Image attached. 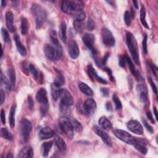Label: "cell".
<instances>
[{"label": "cell", "instance_id": "cell-1", "mask_svg": "<svg viewBox=\"0 0 158 158\" xmlns=\"http://www.w3.org/2000/svg\"><path fill=\"white\" fill-rule=\"evenodd\" d=\"M126 43L134 62L139 65L140 61L137 42L133 35L129 31L127 32L126 34Z\"/></svg>", "mask_w": 158, "mask_h": 158}, {"label": "cell", "instance_id": "cell-2", "mask_svg": "<svg viewBox=\"0 0 158 158\" xmlns=\"http://www.w3.org/2000/svg\"><path fill=\"white\" fill-rule=\"evenodd\" d=\"M84 4L81 1H63L61 4L62 12L66 14H71L73 12H79L83 10Z\"/></svg>", "mask_w": 158, "mask_h": 158}, {"label": "cell", "instance_id": "cell-3", "mask_svg": "<svg viewBox=\"0 0 158 158\" xmlns=\"http://www.w3.org/2000/svg\"><path fill=\"white\" fill-rule=\"evenodd\" d=\"M31 11L36 18V28H40L46 19V12L44 9L38 4H33L31 7Z\"/></svg>", "mask_w": 158, "mask_h": 158}, {"label": "cell", "instance_id": "cell-4", "mask_svg": "<svg viewBox=\"0 0 158 158\" xmlns=\"http://www.w3.org/2000/svg\"><path fill=\"white\" fill-rule=\"evenodd\" d=\"M59 122L61 130L64 132L69 139H72L73 137L74 129L69 118L66 117H60L59 119Z\"/></svg>", "mask_w": 158, "mask_h": 158}, {"label": "cell", "instance_id": "cell-5", "mask_svg": "<svg viewBox=\"0 0 158 158\" xmlns=\"http://www.w3.org/2000/svg\"><path fill=\"white\" fill-rule=\"evenodd\" d=\"M83 42L85 44V46L87 47V48L91 52L92 55L93 56V59L96 61V64H98V62L99 60H98L97 57V51L93 47V44L95 41V37L93 34L90 33H86L83 37Z\"/></svg>", "mask_w": 158, "mask_h": 158}, {"label": "cell", "instance_id": "cell-6", "mask_svg": "<svg viewBox=\"0 0 158 158\" xmlns=\"http://www.w3.org/2000/svg\"><path fill=\"white\" fill-rule=\"evenodd\" d=\"M31 130V123L27 118L22 119L20 122V132L23 141L26 142L28 141Z\"/></svg>", "mask_w": 158, "mask_h": 158}, {"label": "cell", "instance_id": "cell-7", "mask_svg": "<svg viewBox=\"0 0 158 158\" xmlns=\"http://www.w3.org/2000/svg\"><path fill=\"white\" fill-rule=\"evenodd\" d=\"M44 52L46 57L52 61H56L62 57V54L59 53L54 46L49 44L44 45Z\"/></svg>", "mask_w": 158, "mask_h": 158}, {"label": "cell", "instance_id": "cell-8", "mask_svg": "<svg viewBox=\"0 0 158 158\" xmlns=\"http://www.w3.org/2000/svg\"><path fill=\"white\" fill-rule=\"evenodd\" d=\"M102 41L107 47H112L115 45V41L112 32L107 28H102L101 31Z\"/></svg>", "mask_w": 158, "mask_h": 158}, {"label": "cell", "instance_id": "cell-9", "mask_svg": "<svg viewBox=\"0 0 158 158\" xmlns=\"http://www.w3.org/2000/svg\"><path fill=\"white\" fill-rule=\"evenodd\" d=\"M113 133L117 138L124 143L128 144H133L134 143L135 138L128 132L120 129H115L113 130Z\"/></svg>", "mask_w": 158, "mask_h": 158}, {"label": "cell", "instance_id": "cell-10", "mask_svg": "<svg viewBox=\"0 0 158 158\" xmlns=\"http://www.w3.org/2000/svg\"><path fill=\"white\" fill-rule=\"evenodd\" d=\"M60 104L68 107L73 105V99L70 93L65 88H61L60 96Z\"/></svg>", "mask_w": 158, "mask_h": 158}, {"label": "cell", "instance_id": "cell-11", "mask_svg": "<svg viewBox=\"0 0 158 158\" xmlns=\"http://www.w3.org/2000/svg\"><path fill=\"white\" fill-rule=\"evenodd\" d=\"M127 128L133 133L137 135H142L143 133V128L141 123L136 120H131L127 124Z\"/></svg>", "mask_w": 158, "mask_h": 158}, {"label": "cell", "instance_id": "cell-12", "mask_svg": "<svg viewBox=\"0 0 158 158\" xmlns=\"http://www.w3.org/2000/svg\"><path fill=\"white\" fill-rule=\"evenodd\" d=\"M93 130L96 134L101 138L104 143H105L108 146H112V141L107 133H106L103 130L96 125L93 127Z\"/></svg>", "mask_w": 158, "mask_h": 158}, {"label": "cell", "instance_id": "cell-13", "mask_svg": "<svg viewBox=\"0 0 158 158\" xmlns=\"http://www.w3.org/2000/svg\"><path fill=\"white\" fill-rule=\"evenodd\" d=\"M83 109L85 114L88 115H92L94 113L96 109V101L91 98L88 99L85 102L83 106Z\"/></svg>", "mask_w": 158, "mask_h": 158}, {"label": "cell", "instance_id": "cell-14", "mask_svg": "<svg viewBox=\"0 0 158 158\" xmlns=\"http://www.w3.org/2000/svg\"><path fill=\"white\" fill-rule=\"evenodd\" d=\"M68 52L72 59H76L80 54L79 48L75 41H70L68 44Z\"/></svg>", "mask_w": 158, "mask_h": 158}, {"label": "cell", "instance_id": "cell-15", "mask_svg": "<svg viewBox=\"0 0 158 158\" xmlns=\"http://www.w3.org/2000/svg\"><path fill=\"white\" fill-rule=\"evenodd\" d=\"M133 145L141 154H146L147 153L148 149L146 148V142L144 139H142L140 138H135V141Z\"/></svg>", "mask_w": 158, "mask_h": 158}, {"label": "cell", "instance_id": "cell-16", "mask_svg": "<svg viewBox=\"0 0 158 158\" xmlns=\"http://www.w3.org/2000/svg\"><path fill=\"white\" fill-rule=\"evenodd\" d=\"M29 71L31 72L32 73V75L34 78V79L40 84H41L43 83L44 78H43V73L40 71L38 70L33 64H29Z\"/></svg>", "mask_w": 158, "mask_h": 158}, {"label": "cell", "instance_id": "cell-17", "mask_svg": "<svg viewBox=\"0 0 158 158\" xmlns=\"http://www.w3.org/2000/svg\"><path fill=\"white\" fill-rule=\"evenodd\" d=\"M36 99L37 101L41 103V104L48 103V94H47L46 90L43 88L39 89L36 93Z\"/></svg>", "mask_w": 158, "mask_h": 158}, {"label": "cell", "instance_id": "cell-18", "mask_svg": "<svg viewBox=\"0 0 158 158\" xmlns=\"http://www.w3.org/2000/svg\"><path fill=\"white\" fill-rule=\"evenodd\" d=\"M87 70H88V75L92 79L96 80L100 83H104V84L107 83V81L98 75L96 71L94 70V69L93 68V67L91 65H89L88 66Z\"/></svg>", "mask_w": 158, "mask_h": 158}, {"label": "cell", "instance_id": "cell-19", "mask_svg": "<svg viewBox=\"0 0 158 158\" xmlns=\"http://www.w3.org/2000/svg\"><path fill=\"white\" fill-rule=\"evenodd\" d=\"M54 135V132L50 128L44 127L40 130L38 137L40 140H44L52 138Z\"/></svg>", "mask_w": 158, "mask_h": 158}, {"label": "cell", "instance_id": "cell-20", "mask_svg": "<svg viewBox=\"0 0 158 158\" xmlns=\"http://www.w3.org/2000/svg\"><path fill=\"white\" fill-rule=\"evenodd\" d=\"M50 40L53 46H54L56 48V49L59 51V53L62 54V47L57 39V33L54 30H52L50 33Z\"/></svg>", "mask_w": 158, "mask_h": 158}, {"label": "cell", "instance_id": "cell-21", "mask_svg": "<svg viewBox=\"0 0 158 158\" xmlns=\"http://www.w3.org/2000/svg\"><path fill=\"white\" fill-rule=\"evenodd\" d=\"M14 39L15 42V45L17 49L18 52L22 56H25L27 55V50L25 46L23 45L22 42L20 40V38L18 35L15 34L14 36Z\"/></svg>", "mask_w": 158, "mask_h": 158}, {"label": "cell", "instance_id": "cell-22", "mask_svg": "<svg viewBox=\"0 0 158 158\" xmlns=\"http://www.w3.org/2000/svg\"><path fill=\"white\" fill-rule=\"evenodd\" d=\"M54 142L59 150L63 154H65L67 150V145L63 139L59 136L54 135Z\"/></svg>", "mask_w": 158, "mask_h": 158}, {"label": "cell", "instance_id": "cell-23", "mask_svg": "<svg viewBox=\"0 0 158 158\" xmlns=\"http://www.w3.org/2000/svg\"><path fill=\"white\" fill-rule=\"evenodd\" d=\"M33 156V149L30 146H25L22 148L20 151L19 152L17 157H27V158H31Z\"/></svg>", "mask_w": 158, "mask_h": 158}, {"label": "cell", "instance_id": "cell-24", "mask_svg": "<svg viewBox=\"0 0 158 158\" xmlns=\"http://www.w3.org/2000/svg\"><path fill=\"white\" fill-rule=\"evenodd\" d=\"M0 81H1V89H2L4 91H6V92H9L11 89V85L9 80L7 78V77L4 76L2 73H1Z\"/></svg>", "mask_w": 158, "mask_h": 158}, {"label": "cell", "instance_id": "cell-25", "mask_svg": "<svg viewBox=\"0 0 158 158\" xmlns=\"http://www.w3.org/2000/svg\"><path fill=\"white\" fill-rule=\"evenodd\" d=\"M13 14L11 11H8L6 14V23L8 30L10 31H14L15 27L13 25Z\"/></svg>", "mask_w": 158, "mask_h": 158}, {"label": "cell", "instance_id": "cell-26", "mask_svg": "<svg viewBox=\"0 0 158 158\" xmlns=\"http://www.w3.org/2000/svg\"><path fill=\"white\" fill-rule=\"evenodd\" d=\"M61 88H60V86L57 85L56 83L53 82L51 85V96L52 97V99L55 101L57 100L60 96V93Z\"/></svg>", "mask_w": 158, "mask_h": 158}, {"label": "cell", "instance_id": "cell-27", "mask_svg": "<svg viewBox=\"0 0 158 158\" xmlns=\"http://www.w3.org/2000/svg\"><path fill=\"white\" fill-rule=\"evenodd\" d=\"M137 90L139 91V99L141 102H145L148 100V92L146 87L143 85H138L137 86Z\"/></svg>", "mask_w": 158, "mask_h": 158}, {"label": "cell", "instance_id": "cell-28", "mask_svg": "<svg viewBox=\"0 0 158 158\" xmlns=\"http://www.w3.org/2000/svg\"><path fill=\"white\" fill-rule=\"evenodd\" d=\"M98 123L100 127L104 130H110L112 127L111 122L105 116L101 117L99 119Z\"/></svg>", "mask_w": 158, "mask_h": 158}, {"label": "cell", "instance_id": "cell-29", "mask_svg": "<svg viewBox=\"0 0 158 158\" xmlns=\"http://www.w3.org/2000/svg\"><path fill=\"white\" fill-rule=\"evenodd\" d=\"M78 87L80 89V91L84 93L85 95L88 96H92L93 95V91L92 89L87 85L86 83L81 82L78 84Z\"/></svg>", "mask_w": 158, "mask_h": 158}, {"label": "cell", "instance_id": "cell-30", "mask_svg": "<svg viewBox=\"0 0 158 158\" xmlns=\"http://www.w3.org/2000/svg\"><path fill=\"white\" fill-rule=\"evenodd\" d=\"M59 35L64 43L67 42V25L65 22H62L59 27Z\"/></svg>", "mask_w": 158, "mask_h": 158}, {"label": "cell", "instance_id": "cell-31", "mask_svg": "<svg viewBox=\"0 0 158 158\" xmlns=\"http://www.w3.org/2000/svg\"><path fill=\"white\" fill-rule=\"evenodd\" d=\"M53 141H50L44 143L41 146V152L43 157H47L52 146Z\"/></svg>", "mask_w": 158, "mask_h": 158}, {"label": "cell", "instance_id": "cell-32", "mask_svg": "<svg viewBox=\"0 0 158 158\" xmlns=\"http://www.w3.org/2000/svg\"><path fill=\"white\" fill-rule=\"evenodd\" d=\"M16 110V106L14 105L12 106L10 113H9V125L11 128H14L15 125V114Z\"/></svg>", "mask_w": 158, "mask_h": 158}, {"label": "cell", "instance_id": "cell-33", "mask_svg": "<svg viewBox=\"0 0 158 158\" xmlns=\"http://www.w3.org/2000/svg\"><path fill=\"white\" fill-rule=\"evenodd\" d=\"M140 21L142 23V25L146 28L149 29V25L146 20V10H145V8L143 6H142L141 10H140Z\"/></svg>", "mask_w": 158, "mask_h": 158}, {"label": "cell", "instance_id": "cell-34", "mask_svg": "<svg viewBox=\"0 0 158 158\" xmlns=\"http://www.w3.org/2000/svg\"><path fill=\"white\" fill-rule=\"evenodd\" d=\"M1 136L9 141H12L13 139V136L10 132L6 128H1Z\"/></svg>", "mask_w": 158, "mask_h": 158}, {"label": "cell", "instance_id": "cell-35", "mask_svg": "<svg viewBox=\"0 0 158 158\" xmlns=\"http://www.w3.org/2000/svg\"><path fill=\"white\" fill-rule=\"evenodd\" d=\"M69 120L70 121L73 129L77 131H80L82 130V126L81 125V123L77 120H76L75 118L71 117V118H69Z\"/></svg>", "mask_w": 158, "mask_h": 158}, {"label": "cell", "instance_id": "cell-36", "mask_svg": "<svg viewBox=\"0 0 158 158\" xmlns=\"http://www.w3.org/2000/svg\"><path fill=\"white\" fill-rule=\"evenodd\" d=\"M28 30V22L26 18H22L21 20V32L23 35H26Z\"/></svg>", "mask_w": 158, "mask_h": 158}, {"label": "cell", "instance_id": "cell-37", "mask_svg": "<svg viewBox=\"0 0 158 158\" xmlns=\"http://www.w3.org/2000/svg\"><path fill=\"white\" fill-rule=\"evenodd\" d=\"M125 61H126V62H127V64H128V67H129V69H130V70L131 73L134 76H135L136 74L137 71L136 70L135 67V66H134V65H133V64L131 60L130 59V58L128 56H125Z\"/></svg>", "mask_w": 158, "mask_h": 158}, {"label": "cell", "instance_id": "cell-38", "mask_svg": "<svg viewBox=\"0 0 158 158\" xmlns=\"http://www.w3.org/2000/svg\"><path fill=\"white\" fill-rule=\"evenodd\" d=\"M73 27H74V28L75 29L76 31H77L78 32H81L85 27L84 23L83 22V21L74 20V21H73Z\"/></svg>", "mask_w": 158, "mask_h": 158}, {"label": "cell", "instance_id": "cell-39", "mask_svg": "<svg viewBox=\"0 0 158 158\" xmlns=\"http://www.w3.org/2000/svg\"><path fill=\"white\" fill-rule=\"evenodd\" d=\"M112 100H113V102L115 104V109L117 110H120L122 107V102H121L120 100L119 99V98H118V96L115 94H114L112 95Z\"/></svg>", "mask_w": 158, "mask_h": 158}, {"label": "cell", "instance_id": "cell-40", "mask_svg": "<svg viewBox=\"0 0 158 158\" xmlns=\"http://www.w3.org/2000/svg\"><path fill=\"white\" fill-rule=\"evenodd\" d=\"M7 74L9 75V77L10 78L12 85H15V81H16V77H15V71L14 70V69H9L7 71Z\"/></svg>", "mask_w": 158, "mask_h": 158}, {"label": "cell", "instance_id": "cell-41", "mask_svg": "<svg viewBox=\"0 0 158 158\" xmlns=\"http://www.w3.org/2000/svg\"><path fill=\"white\" fill-rule=\"evenodd\" d=\"M54 82L56 83L57 85H58L60 86L61 85H64V83H65V79H64V77L62 75V74L59 73L57 74V77H56V79H55Z\"/></svg>", "mask_w": 158, "mask_h": 158}, {"label": "cell", "instance_id": "cell-42", "mask_svg": "<svg viewBox=\"0 0 158 158\" xmlns=\"http://www.w3.org/2000/svg\"><path fill=\"white\" fill-rule=\"evenodd\" d=\"M85 17H86L85 12L84 11H83V10L79 11V12H77L75 13V14L74 15L75 20H77L83 21V20L85 19Z\"/></svg>", "mask_w": 158, "mask_h": 158}, {"label": "cell", "instance_id": "cell-43", "mask_svg": "<svg viewBox=\"0 0 158 158\" xmlns=\"http://www.w3.org/2000/svg\"><path fill=\"white\" fill-rule=\"evenodd\" d=\"M1 34H2V38L4 40V41L6 42V43H9L10 42V37H9L8 31L6 28H2Z\"/></svg>", "mask_w": 158, "mask_h": 158}, {"label": "cell", "instance_id": "cell-44", "mask_svg": "<svg viewBox=\"0 0 158 158\" xmlns=\"http://www.w3.org/2000/svg\"><path fill=\"white\" fill-rule=\"evenodd\" d=\"M131 14L130 12L128 10H126L124 14V21L127 26H130L131 24Z\"/></svg>", "mask_w": 158, "mask_h": 158}, {"label": "cell", "instance_id": "cell-45", "mask_svg": "<svg viewBox=\"0 0 158 158\" xmlns=\"http://www.w3.org/2000/svg\"><path fill=\"white\" fill-rule=\"evenodd\" d=\"M147 40H148V36L146 34L144 36V38H143V42H142V46H143V52L145 54H147V52H148V49H147Z\"/></svg>", "mask_w": 158, "mask_h": 158}, {"label": "cell", "instance_id": "cell-46", "mask_svg": "<svg viewBox=\"0 0 158 158\" xmlns=\"http://www.w3.org/2000/svg\"><path fill=\"white\" fill-rule=\"evenodd\" d=\"M48 108H49L48 103L42 104L41 107V114L42 116L46 115V114L48 110Z\"/></svg>", "mask_w": 158, "mask_h": 158}, {"label": "cell", "instance_id": "cell-47", "mask_svg": "<svg viewBox=\"0 0 158 158\" xmlns=\"http://www.w3.org/2000/svg\"><path fill=\"white\" fill-rule=\"evenodd\" d=\"M86 28L89 31H91V30H94V28H95V23H94V22L92 20H89L87 22Z\"/></svg>", "mask_w": 158, "mask_h": 158}, {"label": "cell", "instance_id": "cell-48", "mask_svg": "<svg viewBox=\"0 0 158 158\" xmlns=\"http://www.w3.org/2000/svg\"><path fill=\"white\" fill-rule=\"evenodd\" d=\"M142 122H143V124H144V127H146V128L149 131V132H151V133H152L153 131H154V130H153V128L148 123V122L145 120V119H144V118H143L142 119Z\"/></svg>", "mask_w": 158, "mask_h": 158}, {"label": "cell", "instance_id": "cell-49", "mask_svg": "<svg viewBox=\"0 0 158 158\" xmlns=\"http://www.w3.org/2000/svg\"><path fill=\"white\" fill-rule=\"evenodd\" d=\"M149 83L152 87V91H154V93L157 94V87L156 86V84L154 83V82L153 81V80H152L151 78H149Z\"/></svg>", "mask_w": 158, "mask_h": 158}, {"label": "cell", "instance_id": "cell-50", "mask_svg": "<svg viewBox=\"0 0 158 158\" xmlns=\"http://www.w3.org/2000/svg\"><path fill=\"white\" fill-rule=\"evenodd\" d=\"M103 70H104L105 72H106L107 73V74H108V75H109V78H110V80L111 81H114V77H113V75H112V73L111 70H110L109 68H104Z\"/></svg>", "mask_w": 158, "mask_h": 158}, {"label": "cell", "instance_id": "cell-51", "mask_svg": "<svg viewBox=\"0 0 158 158\" xmlns=\"http://www.w3.org/2000/svg\"><path fill=\"white\" fill-rule=\"evenodd\" d=\"M125 56H120L119 57V61H118V64L120 67H124L125 65Z\"/></svg>", "mask_w": 158, "mask_h": 158}, {"label": "cell", "instance_id": "cell-52", "mask_svg": "<svg viewBox=\"0 0 158 158\" xmlns=\"http://www.w3.org/2000/svg\"><path fill=\"white\" fill-rule=\"evenodd\" d=\"M150 67L151 69L152 70V72H153L154 75L157 77V67H156V65H155L154 64H150Z\"/></svg>", "mask_w": 158, "mask_h": 158}, {"label": "cell", "instance_id": "cell-53", "mask_svg": "<svg viewBox=\"0 0 158 158\" xmlns=\"http://www.w3.org/2000/svg\"><path fill=\"white\" fill-rule=\"evenodd\" d=\"M1 122L3 125L6 123V116H5V112L4 109H1Z\"/></svg>", "mask_w": 158, "mask_h": 158}, {"label": "cell", "instance_id": "cell-54", "mask_svg": "<svg viewBox=\"0 0 158 158\" xmlns=\"http://www.w3.org/2000/svg\"><path fill=\"white\" fill-rule=\"evenodd\" d=\"M146 115H147V117L148 118V119H149L152 123H154L155 121H154V118H153V117H152V114H151V112L150 111H147V112H146Z\"/></svg>", "mask_w": 158, "mask_h": 158}, {"label": "cell", "instance_id": "cell-55", "mask_svg": "<svg viewBox=\"0 0 158 158\" xmlns=\"http://www.w3.org/2000/svg\"><path fill=\"white\" fill-rule=\"evenodd\" d=\"M28 107L30 109H32L33 107V101L31 96H28Z\"/></svg>", "mask_w": 158, "mask_h": 158}, {"label": "cell", "instance_id": "cell-56", "mask_svg": "<svg viewBox=\"0 0 158 158\" xmlns=\"http://www.w3.org/2000/svg\"><path fill=\"white\" fill-rule=\"evenodd\" d=\"M101 91L102 92V94L104 96H107L109 94V89L108 88H102L101 89Z\"/></svg>", "mask_w": 158, "mask_h": 158}, {"label": "cell", "instance_id": "cell-57", "mask_svg": "<svg viewBox=\"0 0 158 158\" xmlns=\"http://www.w3.org/2000/svg\"><path fill=\"white\" fill-rule=\"evenodd\" d=\"M0 93H1V105H2L5 99V95H4V91L2 89H1Z\"/></svg>", "mask_w": 158, "mask_h": 158}, {"label": "cell", "instance_id": "cell-58", "mask_svg": "<svg viewBox=\"0 0 158 158\" xmlns=\"http://www.w3.org/2000/svg\"><path fill=\"white\" fill-rule=\"evenodd\" d=\"M109 56V54H106L105 55V56H104V57H103V59L101 60V64H102V65H105V64L106 63V62H107V59H108Z\"/></svg>", "mask_w": 158, "mask_h": 158}, {"label": "cell", "instance_id": "cell-59", "mask_svg": "<svg viewBox=\"0 0 158 158\" xmlns=\"http://www.w3.org/2000/svg\"><path fill=\"white\" fill-rule=\"evenodd\" d=\"M133 4L134 7H135L136 9H138V1H133Z\"/></svg>", "mask_w": 158, "mask_h": 158}, {"label": "cell", "instance_id": "cell-60", "mask_svg": "<svg viewBox=\"0 0 158 158\" xmlns=\"http://www.w3.org/2000/svg\"><path fill=\"white\" fill-rule=\"evenodd\" d=\"M154 115H155V118L156 120H157V109H156V107H154Z\"/></svg>", "mask_w": 158, "mask_h": 158}, {"label": "cell", "instance_id": "cell-61", "mask_svg": "<svg viewBox=\"0 0 158 158\" xmlns=\"http://www.w3.org/2000/svg\"><path fill=\"white\" fill-rule=\"evenodd\" d=\"M106 108H107V110H111V109H112V106H111V104H110V102H108V103H107V106H106Z\"/></svg>", "mask_w": 158, "mask_h": 158}, {"label": "cell", "instance_id": "cell-62", "mask_svg": "<svg viewBox=\"0 0 158 158\" xmlns=\"http://www.w3.org/2000/svg\"><path fill=\"white\" fill-rule=\"evenodd\" d=\"M6 1H1V7H6Z\"/></svg>", "mask_w": 158, "mask_h": 158}, {"label": "cell", "instance_id": "cell-63", "mask_svg": "<svg viewBox=\"0 0 158 158\" xmlns=\"http://www.w3.org/2000/svg\"><path fill=\"white\" fill-rule=\"evenodd\" d=\"M7 158H9V157H13V156L12 155V154L11 153H8V154L7 155V156H6Z\"/></svg>", "mask_w": 158, "mask_h": 158}]
</instances>
